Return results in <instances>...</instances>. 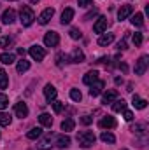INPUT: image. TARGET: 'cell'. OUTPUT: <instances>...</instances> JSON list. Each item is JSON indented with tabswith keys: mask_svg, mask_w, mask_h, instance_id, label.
Wrapping results in <instances>:
<instances>
[{
	"mask_svg": "<svg viewBox=\"0 0 149 150\" xmlns=\"http://www.w3.org/2000/svg\"><path fill=\"white\" fill-rule=\"evenodd\" d=\"M107 25H109V23H107V18L100 16L98 21L93 25V32H95V33H104V32L107 30Z\"/></svg>",
	"mask_w": 149,
	"mask_h": 150,
	"instance_id": "52a82bcc",
	"label": "cell"
},
{
	"mask_svg": "<svg viewBox=\"0 0 149 150\" xmlns=\"http://www.w3.org/2000/svg\"><path fill=\"white\" fill-rule=\"evenodd\" d=\"M74 14H75L74 9L67 7V9H65V11L62 12V19H60V21H62V25H69V23H70V21L74 19Z\"/></svg>",
	"mask_w": 149,
	"mask_h": 150,
	"instance_id": "4fadbf2b",
	"label": "cell"
},
{
	"mask_svg": "<svg viewBox=\"0 0 149 150\" xmlns=\"http://www.w3.org/2000/svg\"><path fill=\"white\" fill-rule=\"evenodd\" d=\"M12 42H14V40L11 37H0V47H2V49H9V47L12 45Z\"/></svg>",
	"mask_w": 149,
	"mask_h": 150,
	"instance_id": "1f68e13d",
	"label": "cell"
},
{
	"mask_svg": "<svg viewBox=\"0 0 149 150\" xmlns=\"http://www.w3.org/2000/svg\"><path fill=\"white\" fill-rule=\"evenodd\" d=\"M97 80H98V72H97V70H90L88 74L82 77V82H84L86 86H91V84L97 82Z\"/></svg>",
	"mask_w": 149,
	"mask_h": 150,
	"instance_id": "5bb4252c",
	"label": "cell"
},
{
	"mask_svg": "<svg viewBox=\"0 0 149 150\" xmlns=\"http://www.w3.org/2000/svg\"><path fill=\"white\" fill-rule=\"evenodd\" d=\"M119 68H121V70H123V72H128V67H126V65H125V63H121V65H119Z\"/></svg>",
	"mask_w": 149,
	"mask_h": 150,
	"instance_id": "f6af8a7d",
	"label": "cell"
},
{
	"mask_svg": "<svg viewBox=\"0 0 149 150\" xmlns=\"http://www.w3.org/2000/svg\"><path fill=\"white\" fill-rule=\"evenodd\" d=\"M81 122H82L84 126H88V124H91V122H93V119H91L90 115H82V117H81Z\"/></svg>",
	"mask_w": 149,
	"mask_h": 150,
	"instance_id": "ab89813d",
	"label": "cell"
},
{
	"mask_svg": "<svg viewBox=\"0 0 149 150\" xmlns=\"http://www.w3.org/2000/svg\"><path fill=\"white\" fill-rule=\"evenodd\" d=\"M16 70H18V74H23V72L30 70V61H27L25 58H23V59H19V61H18V65H16Z\"/></svg>",
	"mask_w": 149,
	"mask_h": 150,
	"instance_id": "7402d4cb",
	"label": "cell"
},
{
	"mask_svg": "<svg viewBox=\"0 0 149 150\" xmlns=\"http://www.w3.org/2000/svg\"><path fill=\"white\" fill-rule=\"evenodd\" d=\"M44 44H46L47 47H56V45L60 44V35H58L56 32H47V33L44 35Z\"/></svg>",
	"mask_w": 149,
	"mask_h": 150,
	"instance_id": "3957f363",
	"label": "cell"
},
{
	"mask_svg": "<svg viewBox=\"0 0 149 150\" xmlns=\"http://www.w3.org/2000/svg\"><path fill=\"white\" fill-rule=\"evenodd\" d=\"M112 40H114V33H104L98 38V45H109Z\"/></svg>",
	"mask_w": 149,
	"mask_h": 150,
	"instance_id": "484cf974",
	"label": "cell"
},
{
	"mask_svg": "<svg viewBox=\"0 0 149 150\" xmlns=\"http://www.w3.org/2000/svg\"><path fill=\"white\" fill-rule=\"evenodd\" d=\"M104 87H105V82L98 79L97 82H93V84H91V89H90V94H91V96L95 98V96H98V94H100V93L104 91Z\"/></svg>",
	"mask_w": 149,
	"mask_h": 150,
	"instance_id": "30bf717a",
	"label": "cell"
},
{
	"mask_svg": "<svg viewBox=\"0 0 149 150\" xmlns=\"http://www.w3.org/2000/svg\"><path fill=\"white\" fill-rule=\"evenodd\" d=\"M7 2H16V0H7Z\"/></svg>",
	"mask_w": 149,
	"mask_h": 150,
	"instance_id": "7dc6e473",
	"label": "cell"
},
{
	"mask_svg": "<svg viewBox=\"0 0 149 150\" xmlns=\"http://www.w3.org/2000/svg\"><path fill=\"white\" fill-rule=\"evenodd\" d=\"M133 133L139 134V136H146V124H137L133 127Z\"/></svg>",
	"mask_w": 149,
	"mask_h": 150,
	"instance_id": "d6a6232c",
	"label": "cell"
},
{
	"mask_svg": "<svg viewBox=\"0 0 149 150\" xmlns=\"http://www.w3.org/2000/svg\"><path fill=\"white\" fill-rule=\"evenodd\" d=\"M51 147H53V145H51V134L46 136L44 140H40V142L37 143V149H40V150H49Z\"/></svg>",
	"mask_w": 149,
	"mask_h": 150,
	"instance_id": "4316f807",
	"label": "cell"
},
{
	"mask_svg": "<svg viewBox=\"0 0 149 150\" xmlns=\"http://www.w3.org/2000/svg\"><path fill=\"white\" fill-rule=\"evenodd\" d=\"M39 122L44 126V127H51L53 126V117L49 113H40L39 115Z\"/></svg>",
	"mask_w": 149,
	"mask_h": 150,
	"instance_id": "d6986e66",
	"label": "cell"
},
{
	"mask_svg": "<svg viewBox=\"0 0 149 150\" xmlns=\"http://www.w3.org/2000/svg\"><path fill=\"white\" fill-rule=\"evenodd\" d=\"M0 61H2L4 65H12V63L16 61V58H14V54H11V52H4V54H0Z\"/></svg>",
	"mask_w": 149,
	"mask_h": 150,
	"instance_id": "d4e9b609",
	"label": "cell"
},
{
	"mask_svg": "<svg viewBox=\"0 0 149 150\" xmlns=\"http://www.w3.org/2000/svg\"><path fill=\"white\" fill-rule=\"evenodd\" d=\"M70 98H72L74 101L79 103V101L82 100V94H81V91H79V89H70Z\"/></svg>",
	"mask_w": 149,
	"mask_h": 150,
	"instance_id": "e575fe53",
	"label": "cell"
},
{
	"mask_svg": "<svg viewBox=\"0 0 149 150\" xmlns=\"http://www.w3.org/2000/svg\"><path fill=\"white\" fill-rule=\"evenodd\" d=\"M11 120H12V119H11V115H9V113L0 112V126H4V127H5V126H9V124H11Z\"/></svg>",
	"mask_w": 149,
	"mask_h": 150,
	"instance_id": "4dcf8cb0",
	"label": "cell"
},
{
	"mask_svg": "<svg viewBox=\"0 0 149 150\" xmlns=\"http://www.w3.org/2000/svg\"><path fill=\"white\" fill-rule=\"evenodd\" d=\"M19 21H21L23 26H30L35 21V14H34V11H32L30 5H23L21 7V11H19Z\"/></svg>",
	"mask_w": 149,
	"mask_h": 150,
	"instance_id": "6da1fadb",
	"label": "cell"
},
{
	"mask_svg": "<svg viewBox=\"0 0 149 150\" xmlns=\"http://www.w3.org/2000/svg\"><path fill=\"white\" fill-rule=\"evenodd\" d=\"M70 61H72V63H82V61H84V52H82L81 49H74V52H72V56H70Z\"/></svg>",
	"mask_w": 149,
	"mask_h": 150,
	"instance_id": "44dd1931",
	"label": "cell"
},
{
	"mask_svg": "<svg viewBox=\"0 0 149 150\" xmlns=\"http://www.w3.org/2000/svg\"><path fill=\"white\" fill-rule=\"evenodd\" d=\"M9 86V75L5 74V70L0 68V89H7Z\"/></svg>",
	"mask_w": 149,
	"mask_h": 150,
	"instance_id": "f1b7e54d",
	"label": "cell"
},
{
	"mask_svg": "<svg viewBox=\"0 0 149 150\" xmlns=\"http://www.w3.org/2000/svg\"><path fill=\"white\" fill-rule=\"evenodd\" d=\"M97 136L93 134V131H81L77 134V143L82 147V149H90L93 143H95Z\"/></svg>",
	"mask_w": 149,
	"mask_h": 150,
	"instance_id": "7a4b0ae2",
	"label": "cell"
},
{
	"mask_svg": "<svg viewBox=\"0 0 149 150\" xmlns=\"http://www.w3.org/2000/svg\"><path fill=\"white\" fill-rule=\"evenodd\" d=\"M28 52H30V56H32L35 61H42V59L46 58V49H44V47H40V45H37V44H35V45H32Z\"/></svg>",
	"mask_w": 149,
	"mask_h": 150,
	"instance_id": "277c9868",
	"label": "cell"
},
{
	"mask_svg": "<svg viewBox=\"0 0 149 150\" xmlns=\"http://www.w3.org/2000/svg\"><path fill=\"white\" fill-rule=\"evenodd\" d=\"M53 16H54V9H53V7H47V9H44V11L40 12V16H39V23H40V25H47V23L51 21Z\"/></svg>",
	"mask_w": 149,
	"mask_h": 150,
	"instance_id": "8992f818",
	"label": "cell"
},
{
	"mask_svg": "<svg viewBox=\"0 0 149 150\" xmlns=\"http://www.w3.org/2000/svg\"><path fill=\"white\" fill-rule=\"evenodd\" d=\"M132 105H133L135 108H139V110H142V108H146V107H148V101H146V100H142L140 96H137V94H133V98H132Z\"/></svg>",
	"mask_w": 149,
	"mask_h": 150,
	"instance_id": "ac0fdd59",
	"label": "cell"
},
{
	"mask_svg": "<svg viewBox=\"0 0 149 150\" xmlns=\"http://www.w3.org/2000/svg\"><path fill=\"white\" fill-rule=\"evenodd\" d=\"M117 49H119V51H125V49H126V40H121V42L117 44Z\"/></svg>",
	"mask_w": 149,
	"mask_h": 150,
	"instance_id": "ee69618b",
	"label": "cell"
},
{
	"mask_svg": "<svg viewBox=\"0 0 149 150\" xmlns=\"http://www.w3.org/2000/svg\"><path fill=\"white\" fill-rule=\"evenodd\" d=\"M14 113H16L19 119H25V117H28V107H27V103H23V101L16 103V107H14Z\"/></svg>",
	"mask_w": 149,
	"mask_h": 150,
	"instance_id": "8fae6325",
	"label": "cell"
},
{
	"mask_svg": "<svg viewBox=\"0 0 149 150\" xmlns=\"http://www.w3.org/2000/svg\"><path fill=\"white\" fill-rule=\"evenodd\" d=\"M40 134H42V129H40V127H32V129L27 133V138H28V140H37V138H40Z\"/></svg>",
	"mask_w": 149,
	"mask_h": 150,
	"instance_id": "83f0119b",
	"label": "cell"
},
{
	"mask_svg": "<svg viewBox=\"0 0 149 150\" xmlns=\"http://www.w3.org/2000/svg\"><path fill=\"white\" fill-rule=\"evenodd\" d=\"M97 12H98V11H97V9H93V11H91V12H88V14H86V16H84V19H91V18H93V16H97Z\"/></svg>",
	"mask_w": 149,
	"mask_h": 150,
	"instance_id": "7bdbcfd3",
	"label": "cell"
},
{
	"mask_svg": "<svg viewBox=\"0 0 149 150\" xmlns=\"http://www.w3.org/2000/svg\"><path fill=\"white\" fill-rule=\"evenodd\" d=\"M114 100H117V91H116V89H109V91L102 96V103H104V105H109Z\"/></svg>",
	"mask_w": 149,
	"mask_h": 150,
	"instance_id": "2e32d148",
	"label": "cell"
},
{
	"mask_svg": "<svg viewBox=\"0 0 149 150\" xmlns=\"http://www.w3.org/2000/svg\"><path fill=\"white\" fill-rule=\"evenodd\" d=\"M132 40H133V44H135V47H139V45H142V33H133V37H132Z\"/></svg>",
	"mask_w": 149,
	"mask_h": 150,
	"instance_id": "8d00e7d4",
	"label": "cell"
},
{
	"mask_svg": "<svg viewBox=\"0 0 149 150\" xmlns=\"http://www.w3.org/2000/svg\"><path fill=\"white\" fill-rule=\"evenodd\" d=\"M100 140H102L104 143H114V142H116L114 134H112V133H109V131H104V133L100 134Z\"/></svg>",
	"mask_w": 149,
	"mask_h": 150,
	"instance_id": "f546056e",
	"label": "cell"
},
{
	"mask_svg": "<svg viewBox=\"0 0 149 150\" xmlns=\"http://www.w3.org/2000/svg\"><path fill=\"white\" fill-rule=\"evenodd\" d=\"M56 147L60 149H69L70 147V138L67 134H58L56 136Z\"/></svg>",
	"mask_w": 149,
	"mask_h": 150,
	"instance_id": "e0dca14e",
	"label": "cell"
},
{
	"mask_svg": "<svg viewBox=\"0 0 149 150\" xmlns=\"http://www.w3.org/2000/svg\"><path fill=\"white\" fill-rule=\"evenodd\" d=\"M123 117H125V120H132L133 119V113L130 112V110H123Z\"/></svg>",
	"mask_w": 149,
	"mask_h": 150,
	"instance_id": "60d3db41",
	"label": "cell"
},
{
	"mask_svg": "<svg viewBox=\"0 0 149 150\" xmlns=\"http://www.w3.org/2000/svg\"><path fill=\"white\" fill-rule=\"evenodd\" d=\"M63 108H65V103H62V101H53V110H54V113H62Z\"/></svg>",
	"mask_w": 149,
	"mask_h": 150,
	"instance_id": "d590c367",
	"label": "cell"
},
{
	"mask_svg": "<svg viewBox=\"0 0 149 150\" xmlns=\"http://www.w3.org/2000/svg\"><path fill=\"white\" fill-rule=\"evenodd\" d=\"M132 12H133V7H132V5H121L119 11H117V19L123 21V19H126L128 16H132Z\"/></svg>",
	"mask_w": 149,
	"mask_h": 150,
	"instance_id": "7c38bea8",
	"label": "cell"
},
{
	"mask_svg": "<svg viewBox=\"0 0 149 150\" xmlns=\"http://www.w3.org/2000/svg\"><path fill=\"white\" fill-rule=\"evenodd\" d=\"M74 127H75L74 119H65V120L62 122V131H65V133H69V131H74Z\"/></svg>",
	"mask_w": 149,
	"mask_h": 150,
	"instance_id": "cb8c5ba5",
	"label": "cell"
},
{
	"mask_svg": "<svg viewBox=\"0 0 149 150\" xmlns=\"http://www.w3.org/2000/svg\"><path fill=\"white\" fill-rule=\"evenodd\" d=\"M116 119L111 117V115H107V117H104L102 120H100V127L102 129H112V127H116Z\"/></svg>",
	"mask_w": 149,
	"mask_h": 150,
	"instance_id": "9a60e30c",
	"label": "cell"
},
{
	"mask_svg": "<svg viewBox=\"0 0 149 150\" xmlns=\"http://www.w3.org/2000/svg\"><path fill=\"white\" fill-rule=\"evenodd\" d=\"M30 2H32V4H39V0H30Z\"/></svg>",
	"mask_w": 149,
	"mask_h": 150,
	"instance_id": "bcb514c9",
	"label": "cell"
},
{
	"mask_svg": "<svg viewBox=\"0 0 149 150\" xmlns=\"http://www.w3.org/2000/svg\"><path fill=\"white\" fill-rule=\"evenodd\" d=\"M112 110H114V112H123V110H126V101H125V100H114V101H112Z\"/></svg>",
	"mask_w": 149,
	"mask_h": 150,
	"instance_id": "603a6c76",
	"label": "cell"
},
{
	"mask_svg": "<svg viewBox=\"0 0 149 150\" xmlns=\"http://www.w3.org/2000/svg\"><path fill=\"white\" fill-rule=\"evenodd\" d=\"M132 25L137 26V28H142L144 26V14L142 12H137L135 16H132Z\"/></svg>",
	"mask_w": 149,
	"mask_h": 150,
	"instance_id": "ffe728a7",
	"label": "cell"
},
{
	"mask_svg": "<svg viewBox=\"0 0 149 150\" xmlns=\"http://www.w3.org/2000/svg\"><path fill=\"white\" fill-rule=\"evenodd\" d=\"M148 63H149V58L148 56H140L137 65H135V74L137 75H144L146 70H148Z\"/></svg>",
	"mask_w": 149,
	"mask_h": 150,
	"instance_id": "5b68a950",
	"label": "cell"
},
{
	"mask_svg": "<svg viewBox=\"0 0 149 150\" xmlns=\"http://www.w3.org/2000/svg\"><path fill=\"white\" fill-rule=\"evenodd\" d=\"M14 19H16V11H14V9L4 11V14H2V23H4V25H12Z\"/></svg>",
	"mask_w": 149,
	"mask_h": 150,
	"instance_id": "9c48e42d",
	"label": "cell"
},
{
	"mask_svg": "<svg viewBox=\"0 0 149 150\" xmlns=\"http://www.w3.org/2000/svg\"><path fill=\"white\" fill-rule=\"evenodd\" d=\"M67 59H69V58H67V54H63V52H60V54L56 56V65H58V67H62V65H63V61L67 63Z\"/></svg>",
	"mask_w": 149,
	"mask_h": 150,
	"instance_id": "74e56055",
	"label": "cell"
},
{
	"mask_svg": "<svg viewBox=\"0 0 149 150\" xmlns=\"http://www.w3.org/2000/svg\"><path fill=\"white\" fill-rule=\"evenodd\" d=\"M69 33H70V38H74V40H77V38L82 37V33H81V30H79V28H72Z\"/></svg>",
	"mask_w": 149,
	"mask_h": 150,
	"instance_id": "f35d334b",
	"label": "cell"
},
{
	"mask_svg": "<svg viewBox=\"0 0 149 150\" xmlns=\"http://www.w3.org/2000/svg\"><path fill=\"white\" fill-rule=\"evenodd\" d=\"M91 2H93V0H77L79 7H88V5H91Z\"/></svg>",
	"mask_w": 149,
	"mask_h": 150,
	"instance_id": "b9f144b4",
	"label": "cell"
},
{
	"mask_svg": "<svg viewBox=\"0 0 149 150\" xmlns=\"http://www.w3.org/2000/svg\"><path fill=\"white\" fill-rule=\"evenodd\" d=\"M56 94H58L56 87H54V86H51V84H46V87H44V96H46V100H47L49 103L56 100Z\"/></svg>",
	"mask_w": 149,
	"mask_h": 150,
	"instance_id": "ba28073f",
	"label": "cell"
},
{
	"mask_svg": "<svg viewBox=\"0 0 149 150\" xmlns=\"http://www.w3.org/2000/svg\"><path fill=\"white\" fill-rule=\"evenodd\" d=\"M7 107H9V98L4 93H0V110H5Z\"/></svg>",
	"mask_w": 149,
	"mask_h": 150,
	"instance_id": "836d02e7",
	"label": "cell"
}]
</instances>
